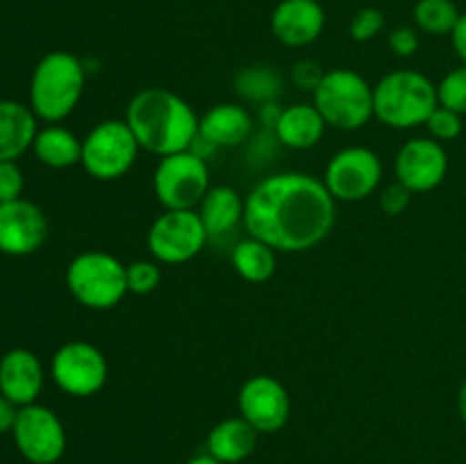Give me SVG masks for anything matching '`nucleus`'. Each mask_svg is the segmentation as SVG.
Returning a JSON list of instances; mask_svg holds the SVG:
<instances>
[{"mask_svg": "<svg viewBox=\"0 0 466 464\" xmlns=\"http://www.w3.org/2000/svg\"><path fill=\"white\" fill-rule=\"evenodd\" d=\"M337 200L326 182L308 173H276L246 196L244 227L276 253H303L335 227Z\"/></svg>", "mask_w": 466, "mask_h": 464, "instance_id": "obj_1", "label": "nucleus"}, {"mask_svg": "<svg viewBox=\"0 0 466 464\" xmlns=\"http://www.w3.org/2000/svg\"><path fill=\"white\" fill-rule=\"evenodd\" d=\"M126 123L141 148L157 157H167L194 146L200 118L176 91L148 86L130 98L126 107Z\"/></svg>", "mask_w": 466, "mask_h": 464, "instance_id": "obj_2", "label": "nucleus"}, {"mask_svg": "<svg viewBox=\"0 0 466 464\" xmlns=\"http://www.w3.org/2000/svg\"><path fill=\"white\" fill-rule=\"evenodd\" d=\"M86 85V68L76 55L53 50L35 66L30 82V107L36 118L64 121L80 103Z\"/></svg>", "mask_w": 466, "mask_h": 464, "instance_id": "obj_3", "label": "nucleus"}, {"mask_svg": "<svg viewBox=\"0 0 466 464\" xmlns=\"http://www.w3.org/2000/svg\"><path fill=\"white\" fill-rule=\"evenodd\" d=\"M440 105L437 85L419 71L387 73L373 86V116L394 130L426 126L428 116Z\"/></svg>", "mask_w": 466, "mask_h": 464, "instance_id": "obj_4", "label": "nucleus"}, {"mask_svg": "<svg viewBox=\"0 0 466 464\" xmlns=\"http://www.w3.org/2000/svg\"><path fill=\"white\" fill-rule=\"evenodd\" d=\"M312 96L328 127L353 132L373 118V86L350 68L326 71Z\"/></svg>", "mask_w": 466, "mask_h": 464, "instance_id": "obj_5", "label": "nucleus"}, {"mask_svg": "<svg viewBox=\"0 0 466 464\" xmlns=\"http://www.w3.org/2000/svg\"><path fill=\"white\" fill-rule=\"evenodd\" d=\"M66 287L73 298L89 309H112L126 298V264L105 250H86L71 259Z\"/></svg>", "mask_w": 466, "mask_h": 464, "instance_id": "obj_6", "label": "nucleus"}, {"mask_svg": "<svg viewBox=\"0 0 466 464\" xmlns=\"http://www.w3.org/2000/svg\"><path fill=\"white\" fill-rule=\"evenodd\" d=\"M141 146L132 135L126 118H107L91 127L82 139V166L91 177L112 182L126 176L137 162Z\"/></svg>", "mask_w": 466, "mask_h": 464, "instance_id": "obj_7", "label": "nucleus"}, {"mask_svg": "<svg viewBox=\"0 0 466 464\" xmlns=\"http://www.w3.org/2000/svg\"><path fill=\"white\" fill-rule=\"evenodd\" d=\"M209 189L208 159L198 153L182 150L159 157L153 173V191L164 209H198Z\"/></svg>", "mask_w": 466, "mask_h": 464, "instance_id": "obj_8", "label": "nucleus"}, {"mask_svg": "<svg viewBox=\"0 0 466 464\" xmlns=\"http://www.w3.org/2000/svg\"><path fill=\"white\" fill-rule=\"evenodd\" d=\"M205 230L196 209H164L148 230V250L162 264H185L194 259L208 244Z\"/></svg>", "mask_w": 466, "mask_h": 464, "instance_id": "obj_9", "label": "nucleus"}, {"mask_svg": "<svg viewBox=\"0 0 466 464\" xmlns=\"http://www.w3.org/2000/svg\"><path fill=\"white\" fill-rule=\"evenodd\" d=\"M53 380L64 394L89 398L107 385L109 367L103 350L89 341H68L59 346L50 364Z\"/></svg>", "mask_w": 466, "mask_h": 464, "instance_id": "obj_10", "label": "nucleus"}, {"mask_svg": "<svg viewBox=\"0 0 466 464\" xmlns=\"http://www.w3.org/2000/svg\"><path fill=\"white\" fill-rule=\"evenodd\" d=\"M382 180V162L371 148L349 146L330 157L326 166L328 191L341 203H358L376 194Z\"/></svg>", "mask_w": 466, "mask_h": 464, "instance_id": "obj_11", "label": "nucleus"}, {"mask_svg": "<svg viewBox=\"0 0 466 464\" xmlns=\"http://www.w3.org/2000/svg\"><path fill=\"white\" fill-rule=\"evenodd\" d=\"M12 437L18 453L32 464H55L66 450V430L57 414L46 405L18 408Z\"/></svg>", "mask_w": 466, "mask_h": 464, "instance_id": "obj_12", "label": "nucleus"}, {"mask_svg": "<svg viewBox=\"0 0 466 464\" xmlns=\"http://www.w3.org/2000/svg\"><path fill=\"white\" fill-rule=\"evenodd\" d=\"M239 417H244L259 435H273L289 421V391L278 378L253 376L239 389Z\"/></svg>", "mask_w": 466, "mask_h": 464, "instance_id": "obj_13", "label": "nucleus"}, {"mask_svg": "<svg viewBox=\"0 0 466 464\" xmlns=\"http://www.w3.org/2000/svg\"><path fill=\"white\" fill-rule=\"evenodd\" d=\"M396 177L412 194H426L437 189L449 173L446 148L432 136H417L400 146L394 162Z\"/></svg>", "mask_w": 466, "mask_h": 464, "instance_id": "obj_14", "label": "nucleus"}, {"mask_svg": "<svg viewBox=\"0 0 466 464\" xmlns=\"http://www.w3.org/2000/svg\"><path fill=\"white\" fill-rule=\"evenodd\" d=\"M48 237V218L39 205L30 200L0 203V253L23 257L44 246Z\"/></svg>", "mask_w": 466, "mask_h": 464, "instance_id": "obj_15", "label": "nucleus"}, {"mask_svg": "<svg viewBox=\"0 0 466 464\" xmlns=\"http://www.w3.org/2000/svg\"><path fill=\"white\" fill-rule=\"evenodd\" d=\"M326 27V12L319 0H280L271 14V32L287 48L314 44Z\"/></svg>", "mask_w": 466, "mask_h": 464, "instance_id": "obj_16", "label": "nucleus"}, {"mask_svg": "<svg viewBox=\"0 0 466 464\" xmlns=\"http://www.w3.org/2000/svg\"><path fill=\"white\" fill-rule=\"evenodd\" d=\"M44 389V367L27 348H12L0 359V394L16 408L36 403Z\"/></svg>", "mask_w": 466, "mask_h": 464, "instance_id": "obj_17", "label": "nucleus"}, {"mask_svg": "<svg viewBox=\"0 0 466 464\" xmlns=\"http://www.w3.org/2000/svg\"><path fill=\"white\" fill-rule=\"evenodd\" d=\"M198 135L214 148H235L253 135V116L244 105L221 103L200 116Z\"/></svg>", "mask_w": 466, "mask_h": 464, "instance_id": "obj_18", "label": "nucleus"}, {"mask_svg": "<svg viewBox=\"0 0 466 464\" xmlns=\"http://www.w3.org/2000/svg\"><path fill=\"white\" fill-rule=\"evenodd\" d=\"M258 435L259 432L244 417L223 419L209 430L205 449H208V455H212L221 464H239L253 455Z\"/></svg>", "mask_w": 466, "mask_h": 464, "instance_id": "obj_19", "label": "nucleus"}, {"mask_svg": "<svg viewBox=\"0 0 466 464\" xmlns=\"http://www.w3.org/2000/svg\"><path fill=\"white\" fill-rule=\"evenodd\" d=\"M36 116L32 107L18 100H0V162H14L36 136Z\"/></svg>", "mask_w": 466, "mask_h": 464, "instance_id": "obj_20", "label": "nucleus"}, {"mask_svg": "<svg viewBox=\"0 0 466 464\" xmlns=\"http://www.w3.org/2000/svg\"><path fill=\"white\" fill-rule=\"evenodd\" d=\"M328 123L323 121V116L319 114V109L308 103H296L285 107L280 121H278L276 139L280 141L282 146L294 150H308L314 148L319 141L326 135Z\"/></svg>", "mask_w": 466, "mask_h": 464, "instance_id": "obj_21", "label": "nucleus"}, {"mask_svg": "<svg viewBox=\"0 0 466 464\" xmlns=\"http://www.w3.org/2000/svg\"><path fill=\"white\" fill-rule=\"evenodd\" d=\"M244 209L246 200H241V196L232 187L218 185L208 191L196 212L209 237H221L244 223Z\"/></svg>", "mask_w": 466, "mask_h": 464, "instance_id": "obj_22", "label": "nucleus"}, {"mask_svg": "<svg viewBox=\"0 0 466 464\" xmlns=\"http://www.w3.org/2000/svg\"><path fill=\"white\" fill-rule=\"evenodd\" d=\"M32 150L50 168H71L82 162V139L62 126H48L36 132Z\"/></svg>", "mask_w": 466, "mask_h": 464, "instance_id": "obj_23", "label": "nucleus"}, {"mask_svg": "<svg viewBox=\"0 0 466 464\" xmlns=\"http://www.w3.org/2000/svg\"><path fill=\"white\" fill-rule=\"evenodd\" d=\"M230 259L237 276L244 277L246 282H253V285L267 282L276 273L278 264L276 250L268 244H264V241L255 239V237L241 239L235 246V250H232Z\"/></svg>", "mask_w": 466, "mask_h": 464, "instance_id": "obj_24", "label": "nucleus"}, {"mask_svg": "<svg viewBox=\"0 0 466 464\" xmlns=\"http://www.w3.org/2000/svg\"><path fill=\"white\" fill-rule=\"evenodd\" d=\"M235 89L241 100L255 105L271 103L282 94V76L267 64H253L237 73Z\"/></svg>", "mask_w": 466, "mask_h": 464, "instance_id": "obj_25", "label": "nucleus"}, {"mask_svg": "<svg viewBox=\"0 0 466 464\" xmlns=\"http://www.w3.org/2000/svg\"><path fill=\"white\" fill-rule=\"evenodd\" d=\"M460 16H462V12H460L453 0H419L412 9L417 30L432 36H451Z\"/></svg>", "mask_w": 466, "mask_h": 464, "instance_id": "obj_26", "label": "nucleus"}, {"mask_svg": "<svg viewBox=\"0 0 466 464\" xmlns=\"http://www.w3.org/2000/svg\"><path fill=\"white\" fill-rule=\"evenodd\" d=\"M440 105L466 116V64L446 73L437 85Z\"/></svg>", "mask_w": 466, "mask_h": 464, "instance_id": "obj_27", "label": "nucleus"}, {"mask_svg": "<svg viewBox=\"0 0 466 464\" xmlns=\"http://www.w3.org/2000/svg\"><path fill=\"white\" fill-rule=\"evenodd\" d=\"M126 277L130 294L146 296L153 294L159 287V282H162V268H159L157 262H150V259H137V262L126 267Z\"/></svg>", "mask_w": 466, "mask_h": 464, "instance_id": "obj_28", "label": "nucleus"}, {"mask_svg": "<svg viewBox=\"0 0 466 464\" xmlns=\"http://www.w3.org/2000/svg\"><path fill=\"white\" fill-rule=\"evenodd\" d=\"M426 127L428 135L435 141H440V144H444V141H455L462 135V114L453 112V109L444 107V105H437L435 112L428 116Z\"/></svg>", "mask_w": 466, "mask_h": 464, "instance_id": "obj_29", "label": "nucleus"}, {"mask_svg": "<svg viewBox=\"0 0 466 464\" xmlns=\"http://www.w3.org/2000/svg\"><path fill=\"white\" fill-rule=\"evenodd\" d=\"M385 27V14L378 7H362L360 12H355L353 21H350V36L353 41H371L380 35V30Z\"/></svg>", "mask_w": 466, "mask_h": 464, "instance_id": "obj_30", "label": "nucleus"}, {"mask_svg": "<svg viewBox=\"0 0 466 464\" xmlns=\"http://www.w3.org/2000/svg\"><path fill=\"white\" fill-rule=\"evenodd\" d=\"M323 76H326V71H323L314 59H300V62H296L294 68H291V82H294L296 89L309 91V94L317 91Z\"/></svg>", "mask_w": 466, "mask_h": 464, "instance_id": "obj_31", "label": "nucleus"}, {"mask_svg": "<svg viewBox=\"0 0 466 464\" xmlns=\"http://www.w3.org/2000/svg\"><path fill=\"white\" fill-rule=\"evenodd\" d=\"M23 173L16 162H0V203L18 200L23 194Z\"/></svg>", "mask_w": 466, "mask_h": 464, "instance_id": "obj_32", "label": "nucleus"}, {"mask_svg": "<svg viewBox=\"0 0 466 464\" xmlns=\"http://www.w3.org/2000/svg\"><path fill=\"white\" fill-rule=\"evenodd\" d=\"M410 200H412V191L400 185V182L387 185L380 191V209L387 217H399V214H403L410 207Z\"/></svg>", "mask_w": 466, "mask_h": 464, "instance_id": "obj_33", "label": "nucleus"}, {"mask_svg": "<svg viewBox=\"0 0 466 464\" xmlns=\"http://www.w3.org/2000/svg\"><path fill=\"white\" fill-rule=\"evenodd\" d=\"M387 44H390L391 53L399 55V57H412V55L419 50V44H421V41H419L417 27L403 25L391 30Z\"/></svg>", "mask_w": 466, "mask_h": 464, "instance_id": "obj_34", "label": "nucleus"}, {"mask_svg": "<svg viewBox=\"0 0 466 464\" xmlns=\"http://www.w3.org/2000/svg\"><path fill=\"white\" fill-rule=\"evenodd\" d=\"M282 112H285V107H280V103H278V100H271V103L259 105L258 121L262 123L267 130H276V126H278V121H280Z\"/></svg>", "mask_w": 466, "mask_h": 464, "instance_id": "obj_35", "label": "nucleus"}, {"mask_svg": "<svg viewBox=\"0 0 466 464\" xmlns=\"http://www.w3.org/2000/svg\"><path fill=\"white\" fill-rule=\"evenodd\" d=\"M16 414H18L16 405L0 394V435H5V432H12L14 423H16Z\"/></svg>", "mask_w": 466, "mask_h": 464, "instance_id": "obj_36", "label": "nucleus"}, {"mask_svg": "<svg viewBox=\"0 0 466 464\" xmlns=\"http://www.w3.org/2000/svg\"><path fill=\"white\" fill-rule=\"evenodd\" d=\"M451 41H453L455 55L462 59V64H466V12L462 14V16H460L455 30L451 32Z\"/></svg>", "mask_w": 466, "mask_h": 464, "instance_id": "obj_37", "label": "nucleus"}, {"mask_svg": "<svg viewBox=\"0 0 466 464\" xmlns=\"http://www.w3.org/2000/svg\"><path fill=\"white\" fill-rule=\"evenodd\" d=\"M458 412H460V419H462V423L466 426V378L458 391Z\"/></svg>", "mask_w": 466, "mask_h": 464, "instance_id": "obj_38", "label": "nucleus"}, {"mask_svg": "<svg viewBox=\"0 0 466 464\" xmlns=\"http://www.w3.org/2000/svg\"><path fill=\"white\" fill-rule=\"evenodd\" d=\"M185 464H221V462H218V459H214L212 455L203 453V455H196V458H191L189 462H185Z\"/></svg>", "mask_w": 466, "mask_h": 464, "instance_id": "obj_39", "label": "nucleus"}]
</instances>
